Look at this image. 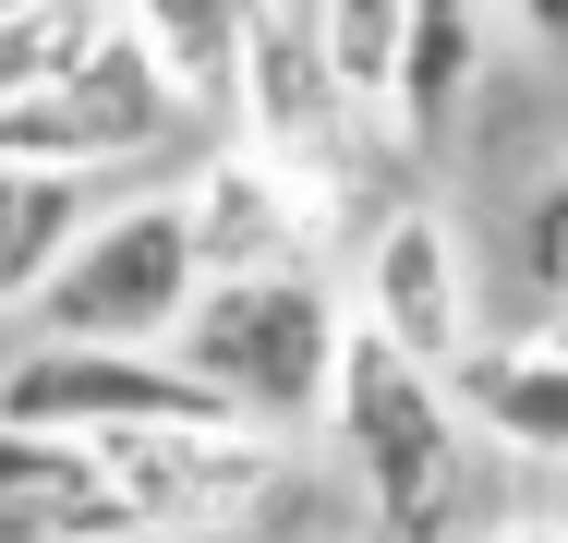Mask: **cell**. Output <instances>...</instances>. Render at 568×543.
<instances>
[{
	"label": "cell",
	"mask_w": 568,
	"mask_h": 543,
	"mask_svg": "<svg viewBox=\"0 0 568 543\" xmlns=\"http://www.w3.org/2000/svg\"><path fill=\"white\" fill-rule=\"evenodd\" d=\"M484 543H568V520H508V532H484Z\"/></svg>",
	"instance_id": "obj_19"
},
{
	"label": "cell",
	"mask_w": 568,
	"mask_h": 543,
	"mask_svg": "<svg viewBox=\"0 0 568 543\" xmlns=\"http://www.w3.org/2000/svg\"><path fill=\"white\" fill-rule=\"evenodd\" d=\"M194 109L182 85L145 61V37L110 24L49 98H12L0 109V157H49V170H133V157H158L170 133H182Z\"/></svg>",
	"instance_id": "obj_6"
},
{
	"label": "cell",
	"mask_w": 568,
	"mask_h": 543,
	"mask_svg": "<svg viewBox=\"0 0 568 543\" xmlns=\"http://www.w3.org/2000/svg\"><path fill=\"white\" fill-rule=\"evenodd\" d=\"M484 85V0H412L399 12V61H387V121L399 145H448V121Z\"/></svg>",
	"instance_id": "obj_13"
},
{
	"label": "cell",
	"mask_w": 568,
	"mask_h": 543,
	"mask_svg": "<svg viewBox=\"0 0 568 543\" xmlns=\"http://www.w3.org/2000/svg\"><path fill=\"white\" fill-rule=\"evenodd\" d=\"M327 423H339V459L363 483V508L387 520V543H436L459 508V399L436 362L387 350L375 326H351L339 350V387H327Z\"/></svg>",
	"instance_id": "obj_2"
},
{
	"label": "cell",
	"mask_w": 568,
	"mask_h": 543,
	"mask_svg": "<svg viewBox=\"0 0 568 543\" xmlns=\"http://www.w3.org/2000/svg\"><path fill=\"white\" fill-rule=\"evenodd\" d=\"M110 206V170H49V157H0V315H37V290L61 278L73 229Z\"/></svg>",
	"instance_id": "obj_14"
},
{
	"label": "cell",
	"mask_w": 568,
	"mask_h": 543,
	"mask_svg": "<svg viewBox=\"0 0 568 543\" xmlns=\"http://www.w3.org/2000/svg\"><path fill=\"white\" fill-rule=\"evenodd\" d=\"M98 471H110V495L133 508L145 543L242 532L291 483V434H266V423H145V434H98Z\"/></svg>",
	"instance_id": "obj_5"
},
{
	"label": "cell",
	"mask_w": 568,
	"mask_h": 543,
	"mask_svg": "<svg viewBox=\"0 0 568 543\" xmlns=\"http://www.w3.org/2000/svg\"><path fill=\"white\" fill-rule=\"evenodd\" d=\"M0 423L37 434H145V423H242L182 350H133V338H24L0 362Z\"/></svg>",
	"instance_id": "obj_4"
},
{
	"label": "cell",
	"mask_w": 568,
	"mask_h": 543,
	"mask_svg": "<svg viewBox=\"0 0 568 543\" xmlns=\"http://www.w3.org/2000/svg\"><path fill=\"white\" fill-rule=\"evenodd\" d=\"M508 24H520L532 49H568V0H508Z\"/></svg>",
	"instance_id": "obj_18"
},
{
	"label": "cell",
	"mask_w": 568,
	"mask_h": 543,
	"mask_svg": "<svg viewBox=\"0 0 568 543\" xmlns=\"http://www.w3.org/2000/svg\"><path fill=\"white\" fill-rule=\"evenodd\" d=\"M219 411L291 434V423H327V387H339V350H351V303L315 278V266H242V278H206L194 315L170 338Z\"/></svg>",
	"instance_id": "obj_1"
},
{
	"label": "cell",
	"mask_w": 568,
	"mask_h": 543,
	"mask_svg": "<svg viewBox=\"0 0 568 543\" xmlns=\"http://www.w3.org/2000/svg\"><path fill=\"white\" fill-rule=\"evenodd\" d=\"M0 543H145L85 434L0 423Z\"/></svg>",
	"instance_id": "obj_11"
},
{
	"label": "cell",
	"mask_w": 568,
	"mask_h": 543,
	"mask_svg": "<svg viewBox=\"0 0 568 543\" xmlns=\"http://www.w3.org/2000/svg\"><path fill=\"white\" fill-rule=\"evenodd\" d=\"M351 326H375L387 350H412V362H436V375L471 350V266H459V229L436 206H387L375 217Z\"/></svg>",
	"instance_id": "obj_7"
},
{
	"label": "cell",
	"mask_w": 568,
	"mask_h": 543,
	"mask_svg": "<svg viewBox=\"0 0 568 543\" xmlns=\"http://www.w3.org/2000/svg\"><path fill=\"white\" fill-rule=\"evenodd\" d=\"M351 73L327 61V37H315V12H266L254 24V49H242V109H230V133H254L266 157H291V170H327L351 133Z\"/></svg>",
	"instance_id": "obj_9"
},
{
	"label": "cell",
	"mask_w": 568,
	"mask_h": 543,
	"mask_svg": "<svg viewBox=\"0 0 568 543\" xmlns=\"http://www.w3.org/2000/svg\"><path fill=\"white\" fill-rule=\"evenodd\" d=\"M459 423L532 471H568V338L557 326H520V338H471L448 362Z\"/></svg>",
	"instance_id": "obj_10"
},
{
	"label": "cell",
	"mask_w": 568,
	"mask_h": 543,
	"mask_svg": "<svg viewBox=\"0 0 568 543\" xmlns=\"http://www.w3.org/2000/svg\"><path fill=\"white\" fill-rule=\"evenodd\" d=\"M0 12H24V0H0Z\"/></svg>",
	"instance_id": "obj_21"
},
{
	"label": "cell",
	"mask_w": 568,
	"mask_h": 543,
	"mask_svg": "<svg viewBox=\"0 0 568 543\" xmlns=\"http://www.w3.org/2000/svg\"><path fill=\"white\" fill-rule=\"evenodd\" d=\"M399 12H412V0H315V37H327V61L351 73V98H363V109L387 98V61H399Z\"/></svg>",
	"instance_id": "obj_17"
},
{
	"label": "cell",
	"mask_w": 568,
	"mask_h": 543,
	"mask_svg": "<svg viewBox=\"0 0 568 543\" xmlns=\"http://www.w3.org/2000/svg\"><path fill=\"white\" fill-rule=\"evenodd\" d=\"M278 12H315V0H278Z\"/></svg>",
	"instance_id": "obj_20"
},
{
	"label": "cell",
	"mask_w": 568,
	"mask_h": 543,
	"mask_svg": "<svg viewBox=\"0 0 568 543\" xmlns=\"http://www.w3.org/2000/svg\"><path fill=\"white\" fill-rule=\"evenodd\" d=\"M182 217H194L206 278H242V266H303V229H315V170L266 157L254 133H219V145H206V170L182 182Z\"/></svg>",
	"instance_id": "obj_8"
},
{
	"label": "cell",
	"mask_w": 568,
	"mask_h": 543,
	"mask_svg": "<svg viewBox=\"0 0 568 543\" xmlns=\"http://www.w3.org/2000/svg\"><path fill=\"white\" fill-rule=\"evenodd\" d=\"M110 24H121L110 0H24V12H0V109H12V98H49Z\"/></svg>",
	"instance_id": "obj_15"
},
{
	"label": "cell",
	"mask_w": 568,
	"mask_h": 543,
	"mask_svg": "<svg viewBox=\"0 0 568 543\" xmlns=\"http://www.w3.org/2000/svg\"><path fill=\"white\" fill-rule=\"evenodd\" d=\"M194 290H206V254H194L182 194H110L73 229L61 278L37 290L24 338H133V350H170L182 315H194Z\"/></svg>",
	"instance_id": "obj_3"
},
{
	"label": "cell",
	"mask_w": 568,
	"mask_h": 543,
	"mask_svg": "<svg viewBox=\"0 0 568 543\" xmlns=\"http://www.w3.org/2000/svg\"><path fill=\"white\" fill-rule=\"evenodd\" d=\"M110 12L145 37V61L182 85V109L230 133V109H242V49H254V24H266L278 0H110Z\"/></svg>",
	"instance_id": "obj_12"
},
{
	"label": "cell",
	"mask_w": 568,
	"mask_h": 543,
	"mask_svg": "<svg viewBox=\"0 0 568 543\" xmlns=\"http://www.w3.org/2000/svg\"><path fill=\"white\" fill-rule=\"evenodd\" d=\"M520 290H532V315L568 338V157L520 194Z\"/></svg>",
	"instance_id": "obj_16"
}]
</instances>
